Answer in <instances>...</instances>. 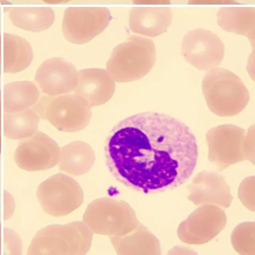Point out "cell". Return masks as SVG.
I'll return each instance as SVG.
<instances>
[{"instance_id":"16","label":"cell","mask_w":255,"mask_h":255,"mask_svg":"<svg viewBox=\"0 0 255 255\" xmlns=\"http://www.w3.org/2000/svg\"><path fill=\"white\" fill-rule=\"evenodd\" d=\"M32 47L26 39L16 35L0 34V69L15 74L30 66L33 60Z\"/></svg>"},{"instance_id":"10","label":"cell","mask_w":255,"mask_h":255,"mask_svg":"<svg viewBox=\"0 0 255 255\" xmlns=\"http://www.w3.org/2000/svg\"><path fill=\"white\" fill-rule=\"evenodd\" d=\"M225 46L212 31L197 28L189 31L181 43V53L186 61L200 71H210L224 60Z\"/></svg>"},{"instance_id":"24","label":"cell","mask_w":255,"mask_h":255,"mask_svg":"<svg viewBox=\"0 0 255 255\" xmlns=\"http://www.w3.org/2000/svg\"><path fill=\"white\" fill-rule=\"evenodd\" d=\"M255 231L254 222H246L237 226L231 236L233 249L240 254L255 255Z\"/></svg>"},{"instance_id":"21","label":"cell","mask_w":255,"mask_h":255,"mask_svg":"<svg viewBox=\"0 0 255 255\" xmlns=\"http://www.w3.org/2000/svg\"><path fill=\"white\" fill-rule=\"evenodd\" d=\"M9 16L14 26L31 32L47 30L55 19L49 7H14L10 8Z\"/></svg>"},{"instance_id":"7","label":"cell","mask_w":255,"mask_h":255,"mask_svg":"<svg viewBox=\"0 0 255 255\" xmlns=\"http://www.w3.org/2000/svg\"><path fill=\"white\" fill-rule=\"evenodd\" d=\"M247 138V130L235 125L212 128L206 136L209 161L224 170L237 163L249 161Z\"/></svg>"},{"instance_id":"5","label":"cell","mask_w":255,"mask_h":255,"mask_svg":"<svg viewBox=\"0 0 255 255\" xmlns=\"http://www.w3.org/2000/svg\"><path fill=\"white\" fill-rule=\"evenodd\" d=\"M83 221L93 233L109 237L126 235L140 223L128 203L113 198L97 199L90 203Z\"/></svg>"},{"instance_id":"28","label":"cell","mask_w":255,"mask_h":255,"mask_svg":"<svg viewBox=\"0 0 255 255\" xmlns=\"http://www.w3.org/2000/svg\"><path fill=\"white\" fill-rule=\"evenodd\" d=\"M136 5H170V0H132Z\"/></svg>"},{"instance_id":"33","label":"cell","mask_w":255,"mask_h":255,"mask_svg":"<svg viewBox=\"0 0 255 255\" xmlns=\"http://www.w3.org/2000/svg\"><path fill=\"white\" fill-rule=\"evenodd\" d=\"M9 3L6 0H0V3H1V4H7V3Z\"/></svg>"},{"instance_id":"3","label":"cell","mask_w":255,"mask_h":255,"mask_svg":"<svg viewBox=\"0 0 255 255\" xmlns=\"http://www.w3.org/2000/svg\"><path fill=\"white\" fill-rule=\"evenodd\" d=\"M156 60L154 42L132 35L113 51L107 64V71L117 82L136 81L150 72Z\"/></svg>"},{"instance_id":"22","label":"cell","mask_w":255,"mask_h":255,"mask_svg":"<svg viewBox=\"0 0 255 255\" xmlns=\"http://www.w3.org/2000/svg\"><path fill=\"white\" fill-rule=\"evenodd\" d=\"M39 96L38 87L31 82L7 84L3 89V111L13 113L25 110L35 105Z\"/></svg>"},{"instance_id":"2","label":"cell","mask_w":255,"mask_h":255,"mask_svg":"<svg viewBox=\"0 0 255 255\" xmlns=\"http://www.w3.org/2000/svg\"><path fill=\"white\" fill-rule=\"evenodd\" d=\"M202 87L207 107L221 118L240 114L250 100L249 91L242 80L227 69L210 70L204 76Z\"/></svg>"},{"instance_id":"13","label":"cell","mask_w":255,"mask_h":255,"mask_svg":"<svg viewBox=\"0 0 255 255\" xmlns=\"http://www.w3.org/2000/svg\"><path fill=\"white\" fill-rule=\"evenodd\" d=\"M188 199L196 206L215 205L227 209L233 196L231 188L222 175L204 170L196 175L188 186Z\"/></svg>"},{"instance_id":"31","label":"cell","mask_w":255,"mask_h":255,"mask_svg":"<svg viewBox=\"0 0 255 255\" xmlns=\"http://www.w3.org/2000/svg\"><path fill=\"white\" fill-rule=\"evenodd\" d=\"M1 91H0V154L1 152Z\"/></svg>"},{"instance_id":"25","label":"cell","mask_w":255,"mask_h":255,"mask_svg":"<svg viewBox=\"0 0 255 255\" xmlns=\"http://www.w3.org/2000/svg\"><path fill=\"white\" fill-rule=\"evenodd\" d=\"M239 198L246 208L255 212V176L248 177L242 182Z\"/></svg>"},{"instance_id":"20","label":"cell","mask_w":255,"mask_h":255,"mask_svg":"<svg viewBox=\"0 0 255 255\" xmlns=\"http://www.w3.org/2000/svg\"><path fill=\"white\" fill-rule=\"evenodd\" d=\"M217 16L222 29L247 36L255 47V8L225 7L218 10Z\"/></svg>"},{"instance_id":"14","label":"cell","mask_w":255,"mask_h":255,"mask_svg":"<svg viewBox=\"0 0 255 255\" xmlns=\"http://www.w3.org/2000/svg\"><path fill=\"white\" fill-rule=\"evenodd\" d=\"M35 80L42 93L56 97L74 91L77 85L78 71L70 62L54 57L40 65Z\"/></svg>"},{"instance_id":"17","label":"cell","mask_w":255,"mask_h":255,"mask_svg":"<svg viewBox=\"0 0 255 255\" xmlns=\"http://www.w3.org/2000/svg\"><path fill=\"white\" fill-rule=\"evenodd\" d=\"M173 19L167 7H135L129 13V25L135 33L156 37L165 33Z\"/></svg>"},{"instance_id":"12","label":"cell","mask_w":255,"mask_h":255,"mask_svg":"<svg viewBox=\"0 0 255 255\" xmlns=\"http://www.w3.org/2000/svg\"><path fill=\"white\" fill-rule=\"evenodd\" d=\"M60 148L46 134L36 132L20 142L14 152V161L20 169L37 172L53 168L59 162Z\"/></svg>"},{"instance_id":"4","label":"cell","mask_w":255,"mask_h":255,"mask_svg":"<svg viewBox=\"0 0 255 255\" xmlns=\"http://www.w3.org/2000/svg\"><path fill=\"white\" fill-rule=\"evenodd\" d=\"M93 232L84 222L52 225L36 234L28 255H85L92 247Z\"/></svg>"},{"instance_id":"11","label":"cell","mask_w":255,"mask_h":255,"mask_svg":"<svg viewBox=\"0 0 255 255\" xmlns=\"http://www.w3.org/2000/svg\"><path fill=\"white\" fill-rule=\"evenodd\" d=\"M91 108L78 95L65 94L49 102L44 117L51 125L62 132H78L89 125L92 116Z\"/></svg>"},{"instance_id":"9","label":"cell","mask_w":255,"mask_h":255,"mask_svg":"<svg viewBox=\"0 0 255 255\" xmlns=\"http://www.w3.org/2000/svg\"><path fill=\"white\" fill-rule=\"evenodd\" d=\"M227 224V215L221 207L200 206L181 222L178 228L177 235L185 244L202 245L219 235Z\"/></svg>"},{"instance_id":"32","label":"cell","mask_w":255,"mask_h":255,"mask_svg":"<svg viewBox=\"0 0 255 255\" xmlns=\"http://www.w3.org/2000/svg\"><path fill=\"white\" fill-rule=\"evenodd\" d=\"M1 224H0V254H1Z\"/></svg>"},{"instance_id":"6","label":"cell","mask_w":255,"mask_h":255,"mask_svg":"<svg viewBox=\"0 0 255 255\" xmlns=\"http://www.w3.org/2000/svg\"><path fill=\"white\" fill-rule=\"evenodd\" d=\"M36 197L43 211L54 217L71 214L84 202V193L77 181L63 173H57L40 184Z\"/></svg>"},{"instance_id":"27","label":"cell","mask_w":255,"mask_h":255,"mask_svg":"<svg viewBox=\"0 0 255 255\" xmlns=\"http://www.w3.org/2000/svg\"><path fill=\"white\" fill-rule=\"evenodd\" d=\"M189 5H239L235 0H189Z\"/></svg>"},{"instance_id":"1","label":"cell","mask_w":255,"mask_h":255,"mask_svg":"<svg viewBox=\"0 0 255 255\" xmlns=\"http://www.w3.org/2000/svg\"><path fill=\"white\" fill-rule=\"evenodd\" d=\"M105 156L117 180L148 194L185 183L197 164L198 149L185 124L148 112L130 116L114 127L106 141Z\"/></svg>"},{"instance_id":"26","label":"cell","mask_w":255,"mask_h":255,"mask_svg":"<svg viewBox=\"0 0 255 255\" xmlns=\"http://www.w3.org/2000/svg\"><path fill=\"white\" fill-rule=\"evenodd\" d=\"M247 150L249 161L255 164V126L247 130Z\"/></svg>"},{"instance_id":"30","label":"cell","mask_w":255,"mask_h":255,"mask_svg":"<svg viewBox=\"0 0 255 255\" xmlns=\"http://www.w3.org/2000/svg\"><path fill=\"white\" fill-rule=\"evenodd\" d=\"M43 2L49 4H61V3H67L72 0H42Z\"/></svg>"},{"instance_id":"29","label":"cell","mask_w":255,"mask_h":255,"mask_svg":"<svg viewBox=\"0 0 255 255\" xmlns=\"http://www.w3.org/2000/svg\"><path fill=\"white\" fill-rule=\"evenodd\" d=\"M169 255H196V253L188 248L176 246L171 249L168 253Z\"/></svg>"},{"instance_id":"15","label":"cell","mask_w":255,"mask_h":255,"mask_svg":"<svg viewBox=\"0 0 255 255\" xmlns=\"http://www.w3.org/2000/svg\"><path fill=\"white\" fill-rule=\"evenodd\" d=\"M115 90V80L108 71L90 68L78 72L74 93L83 98L91 107L107 103L114 96Z\"/></svg>"},{"instance_id":"8","label":"cell","mask_w":255,"mask_h":255,"mask_svg":"<svg viewBox=\"0 0 255 255\" xmlns=\"http://www.w3.org/2000/svg\"><path fill=\"white\" fill-rule=\"evenodd\" d=\"M112 19L104 7H70L64 13V36L75 44H85L103 32Z\"/></svg>"},{"instance_id":"19","label":"cell","mask_w":255,"mask_h":255,"mask_svg":"<svg viewBox=\"0 0 255 255\" xmlns=\"http://www.w3.org/2000/svg\"><path fill=\"white\" fill-rule=\"evenodd\" d=\"M95 161L93 149L85 142L74 141L60 148L59 169L71 176L79 177L89 173Z\"/></svg>"},{"instance_id":"18","label":"cell","mask_w":255,"mask_h":255,"mask_svg":"<svg viewBox=\"0 0 255 255\" xmlns=\"http://www.w3.org/2000/svg\"><path fill=\"white\" fill-rule=\"evenodd\" d=\"M110 240L119 255H160L159 240L140 222L137 227L127 234L110 237Z\"/></svg>"},{"instance_id":"23","label":"cell","mask_w":255,"mask_h":255,"mask_svg":"<svg viewBox=\"0 0 255 255\" xmlns=\"http://www.w3.org/2000/svg\"><path fill=\"white\" fill-rule=\"evenodd\" d=\"M40 117L34 109L4 113L3 132L13 140L23 139L37 132Z\"/></svg>"}]
</instances>
